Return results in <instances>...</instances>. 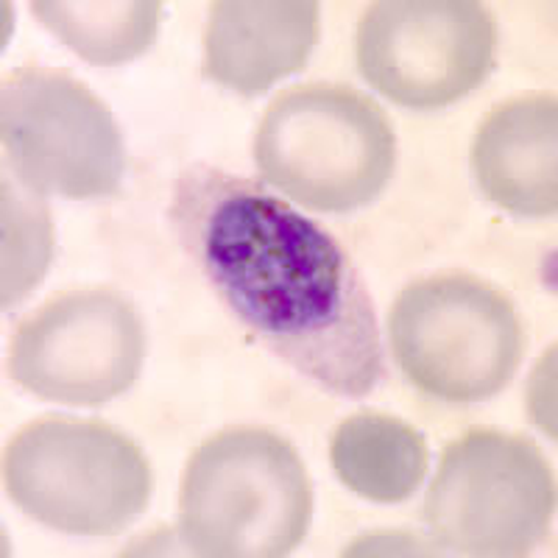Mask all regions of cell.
Wrapping results in <instances>:
<instances>
[{
    "mask_svg": "<svg viewBox=\"0 0 558 558\" xmlns=\"http://www.w3.org/2000/svg\"><path fill=\"white\" fill-rule=\"evenodd\" d=\"M171 227L209 288L268 352L361 400L386 372L375 305L347 248L266 184L216 166L173 182Z\"/></svg>",
    "mask_w": 558,
    "mask_h": 558,
    "instance_id": "obj_1",
    "label": "cell"
},
{
    "mask_svg": "<svg viewBox=\"0 0 558 558\" xmlns=\"http://www.w3.org/2000/svg\"><path fill=\"white\" fill-rule=\"evenodd\" d=\"M313 517V486L288 438L229 427L196 447L179 486V539L193 556L279 558Z\"/></svg>",
    "mask_w": 558,
    "mask_h": 558,
    "instance_id": "obj_2",
    "label": "cell"
},
{
    "mask_svg": "<svg viewBox=\"0 0 558 558\" xmlns=\"http://www.w3.org/2000/svg\"><path fill=\"white\" fill-rule=\"evenodd\" d=\"M263 182L316 213H352L383 193L397 134L380 104L347 84H296L263 112L254 137Z\"/></svg>",
    "mask_w": 558,
    "mask_h": 558,
    "instance_id": "obj_3",
    "label": "cell"
},
{
    "mask_svg": "<svg viewBox=\"0 0 558 558\" xmlns=\"http://www.w3.org/2000/svg\"><path fill=\"white\" fill-rule=\"evenodd\" d=\"M151 466L98 418L43 416L3 450V488L32 520L73 536L126 531L151 500Z\"/></svg>",
    "mask_w": 558,
    "mask_h": 558,
    "instance_id": "obj_4",
    "label": "cell"
},
{
    "mask_svg": "<svg viewBox=\"0 0 558 558\" xmlns=\"http://www.w3.org/2000/svg\"><path fill=\"white\" fill-rule=\"evenodd\" d=\"M388 338L402 375L445 402L492 400L514 380L525 355V330L511 299L463 271L402 288Z\"/></svg>",
    "mask_w": 558,
    "mask_h": 558,
    "instance_id": "obj_5",
    "label": "cell"
},
{
    "mask_svg": "<svg viewBox=\"0 0 558 558\" xmlns=\"http://www.w3.org/2000/svg\"><path fill=\"white\" fill-rule=\"evenodd\" d=\"M556 481L547 458L517 433L470 430L445 447L425 497L433 539L458 556H527L547 539Z\"/></svg>",
    "mask_w": 558,
    "mask_h": 558,
    "instance_id": "obj_6",
    "label": "cell"
},
{
    "mask_svg": "<svg viewBox=\"0 0 558 558\" xmlns=\"http://www.w3.org/2000/svg\"><path fill=\"white\" fill-rule=\"evenodd\" d=\"M3 157L37 196L101 198L121 187L123 137L107 104L70 70L23 64L0 89Z\"/></svg>",
    "mask_w": 558,
    "mask_h": 558,
    "instance_id": "obj_7",
    "label": "cell"
},
{
    "mask_svg": "<svg viewBox=\"0 0 558 558\" xmlns=\"http://www.w3.org/2000/svg\"><path fill=\"white\" fill-rule=\"evenodd\" d=\"M146 361V327L107 286L53 293L9 343V377L45 402L98 408L126 393Z\"/></svg>",
    "mask_w": 558,
    "mask_h": 558,
    "instance_id": "obj_8",
    "label": "cell"
},
{
    "mask_svg": "<svg viewBox=\"0 0 558 558\" xmlns=\"http://www.w3.org/2000/svg\"><path fill=\"white\" fill-rule=\"evenodd\" d=\"M497 20L477 0H377L355 34L363 78L408 109L470 96L495 68Z\"/></svg>",
    "mask_w": 558,
    "mask_h": 558,
    "instance_id": "obj_9",
    "label": "cell"
},
{
    "mask_svg": "<svg viewBox=\"0 0 558 558\" xmlns=\"http://www.w3.org/2000/svg\"><path fill=\"white\" fill-rule=\"evenodd\" d=\"M316 0H216L204 28V76L260 96L305 68L318 43Z\"/></svg>",
    "mask_w": 558,
    "mask_h": 558,
    "instance_id": "obj_10",
    "label": "cell"
},
{
    "mask_svg": "<svg viewBox=\"0 0 558 558\" xmlns=\"http://www.w3.org/2000/svg\"><path fill=\"white\" fill-rule=\"evenodd\" d=\"M472 171L488 202L527 218L558 207V101L522 93L497 104L477 126Z\"/></svg>",
    "mask_w": 558,
    "mask_h": 558,
    "instance_id": "obj_11",
    "label": "cell"
},
{
    "mask_svg": "<svg viewBox=\"0 0 558 558\" xmlns=\"http://www.w3.org/2000/svg\"><path fill=\"white\" fill-rule=\"evenodd\" d=\"M330 463L349 492L368 502L411 500L430 466L425 436L383 411H357L336 427Z\"/></svg>",
    "mask_w": 558,
    "mask_h": 558,
    "instance_id": "obj_12",
    "label": "cell"
},
{
    "mask_svg": "<svg viewBox=\"0 0 558 558\" xmlns=\"http://www.w3.org/2000/svg\"><path fill=\"white\" fill-rule=\"evenodd\" d=\"M34 17L59 43L89 64H123L146 53L154 45L162 17L157 0H37Z\"/></svg>",
    "mask_w": 558,
    "mask_h": 558,
    "instance_id": "obj_13",
    "label": "cell"
}]
</instances>
